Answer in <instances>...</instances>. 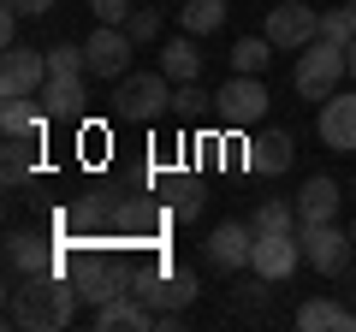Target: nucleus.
Listing matches in <instances>:
<instances>
[{
	"label": "nucleus",
	"instance_id": "nucleus-1",
	"mask_svg": "<svg viewBox=\"0 0 356 332\" xmlns=\"http://www.w3.org/2000/svg\"><path fill=\"white\" fill-rule=\"evenodd\" d=\"M77 297H83V291H77V279H60V273H36V279H18L6 320H13V326H36V332H60V326H72Z\"/></svg>",
	"mask_w": 356,
	"mask_h": 332
},
{
	"label": "nucleus",
	"instance_id": "nucleus-2",
	"mask_svg": "<svg viewBox=\"0 0 356 332\" xmlns=\"http://www.w3.org/2000/svg\"><path fill=\"white\" fill-rule=\"evenodd\" d=\"M172 77L166 72H125L113 90V119H125V125H154V119L172 107Z\"/></svg>",
	"mask_w": 356,
	"mask_h": 332
},
{
	"label": "nucleus",
	"instance_id": "nucleus-3",
	"mask_svg": "<svg viewBox=\"0 0 356 332\" xmlns=\"http://www.w3.org/2000/svg\"><path fill=\"white\" fill-rule=\"evenodd\" d=\"M339 77H350V53H344L339 42L315 36L303 53H297V72H291V83H297V95H303V101H327V95L339 90Z\"/></svg>",
	"mask_w": 356,
	"mask_h": 332
},
{
	"label": "nucleus",
	"instance_id": "nucleus-4",
	"mask_svg": "<svg viewBox=\"0 0 356 332\" xmlns=\"http://www.w3.org/2000/svg\"><path fill=\"white\" fill-rule=\"evenodd\" d=\"M267 83L261 77H250V72H232L226 83H220V95H214V119L226 131H250V125H261L267 119Z\"/></svg>",
	"mask_w": 356,
	"mask_h": 332
},
{
	"label": "nucleus",
	"instance_id": "nucleus-5",
	"mask_svg": "<svg viewBox=\"0 0 356 332\" xmlns=\"http://www.w3.org/2000/svg\"><path fill=\"white\" fill-rule=\"evenodd\" d=\"M72 279H77V291H83L89 308H102V303H113V297H125L137 273H131L125 261H113V256H83V261H72Z\"/></svg>",
	"mask_w": 356,
	"mask_h": 332
},
{
	"label": "nucleus",
	"instance_id": "nucleus-6",
	"mask_svg": "<svg viewBox=\"0 0 356 332\" xmlns=\"http://www.w3.org/2000/svg\"><path fill=\"white\" fill-rule=\"evenodd\" d=\"M315 36H321V13H315V6H303V0L267 6V42H273L280 53H303Z\"/></svg>",
	"mask_w": 356,
	"mask_h": 332
},
{
	"label": "nucleus",
	"instance_id": "nucleus-7",
	"mask_svg": "<svg viewBox=\"0 0 356 332\" xmlns=\"http://www.w3.org/2000/svg\"><path fill=\"white\" fill-rule=\"evenodd\" d=\"M297 243H303V261L315 273H327V279L350 267V249H356V238L344 226H332V219L327 226H297Z\"/></svg>",
	"mask_w": 356,
	"mask_h": 332
},
{
	"label": "nucleus",
	"instance_id": "nucleus-8",
	"mask_svg": "<svg viewBox=\"0 0 356 332\" xmlns=\"http://www.w3.org/2000/svg\"><path fill=\"white\" fill-rule=\"evenodd\" d=\"M297 261H303V243H297V231H255V249H250V273L267 285H280L297 273Z\"/></svg>",
	"mask_w": 356,
	"mask_h": 332
},
{
	"label": "nucleus",
	"instance_id": "nucleus-9",
	"mask_svg": "<svg viewBox=\"0 0 356 332\" xmlns=\"http://www.w3.org/2000/svg\"><path fill=\"white\" fill-rule=\"evenodd\" d=\"M131 48H137V42H131V30L125 24H102L95 30V36L83 42V60H89V77H125L131 72Z\"/></svg>",
	"mask_w": 356,
	"mask_h": 332
},
{
	"label": "nucleus",
	"instance_id": "nucleus-10",
	"mask_svg": "<svg viewBox=\"0 0 356 332\" xmlns=\"http://www.w3.org/2000/svg\"><path fill=\"white\" fill-rule=\"evenodd\" d=\"M137 285H143L137 297H149L154 315H178V308H191V303H196V291H202L191 267H172V273H161V279H154V273H143Z\"/></svg>",
	"mask_w": 356,
	"mask_h": 332
},
{
	"label": "nucleus",
	"instance_id": "nucleus-11",
	"mask_svg": "<svg viewBox=\"0 0 356 332\" xmlns=\"http://www.w3.org/2000/svg\"><path fill=\"white\" fill-rule=\"evenodd\" d=\"M48 83V53L36 48H6V65H0V95H42Z\"/></svg>",
	"mask_w": 356,
	"mask_h": 332
},
{
	"label": "nucleus",
	"instance_id": "nucleus-12",
	"mask_svg": "<svg viewBox=\"0 0 356 332\" xmlns=\"http://www.w3.org/2000/svg\"><path fill=\"white\" fill-rule=\"evenodd\" d=\"M6 267H13V279H36V273H60V256L36 231H13L6 238Z\"/></svg>",
	"mask_w": 356,
	"mask_h": 332
},
{
	"label": "nucleus",
	"instance_id": "nucleus-13",
	"mask_svg": "<svg viewBox=\"0 0 356 332\" xmlns=\"http://www.w3.org/2000/svg\"><path fill=\"white\" fill-rule=\"evenodd\" d=\"M250 249H255V226H243V219H226V226L208 231V261H214L220 273L250 267Z\"/></svg>",
	"mask_w": 356,
	"mask_h": 332
},
{
	"label": "nucleus",
	"instance_id": "nucleus-14",
	"mask_svg": "<svg viewBox=\"0 0 356 332\" xmlns=\"http://www.w3.org/2000/svg\"><path fill=\"white\" fill-rule=\"evenodd\" d=\"M243 149H250V154H243V166L261 172V179H280V172H291V160H297L291 131H261V137H250Z\"/></svg>",
	"mask_w": 356,
	"mask_h": 332
},
{
	"label": "nucleus",
	"instance_id": "nucleus-15",
	"mask_svg": "<svg viewBox=\"0 0 356 332\" xmlns=\"http://www.w3.org/2000/svg\"><path fill=\"white\" fill-rule=\"evenodd\" d=\"M321 142L339 154H356V95H327L321 101Z\"/></svg>",
	"mask_w": 356,
	"mask_h": 332
},
{
	"label": "nucleus",
	"instance_id": "nucleus-16",
	"mask_svg": "<svg viewBox=\"0 0 356 332\" xmlns=\"http://www.w3.org/2000/svg\"><path fill=\"white\" fill-rule=\"evenodd\" d=\"M95 326L102 332H137V326H161V315H154V308H143V297L137 291H125V297H113V303H102L95 308Z\"/></svg>",
	"mask_w": 356,
	"mask_h": 332
},
{
	"label": "nucleus",
	"instance_id": "nucleus-17",
	"mask_svg": "<svg viewBox=\"0 0 356 332\" xmlns=\"http://www.w3.org/2000/svg\"><path fill=\"white\" fill-rule=\"evenodd\" d=\"M42 113L48 119H83V77H48V83H42Z\"/></svg>",
	"mask_w": 356,
	"mask_h": 332
},
{
	"label": "nucleus",
	"instance_id": "nucleus-18",
	"mask_svg": "<svg viewBox=\"0 0 356 332\" xmlns=\"http://www.w3.org/2000/svg\"><path fill=\"white\" fill-rule=\"evenodd\" d=\"M332 214H339V184L332 179H309L303 190H297V219H303V226H327Z\"/></svg>",
	"mask_w": 356,
	"mask_h": 332
},
{
	"label": "nucleus",
	"instance_id": "nucleus-19",
	"mask_svg": "<svg viewBox=\"0 0 356 332\" xmlns=\"http://www.w3.org/2000/svg\"><path fill=\"white\" fill-rule=\"evenodd\" d=\"M297 326H303V332H356V308L315 297V303H303V308H297Z\"/></svg>",
	"mask_w": 356,
	"mask_h": 332
},
{
	"label": "nucleus",
	"instance_id": "nucleus-20",
	"mask_svg": "<svg viewBox=\"0 0 356 332\" xmlns=\"http://www.w3.org/2000/svg\"><path fill=\"white\" fill-rule=\"evenodd\" d=\"M161 72L172 77V83H196V77H202V53H196L191 30H184V36H172V42L161 48Z\"/></svg>",
	"mask_w": 356,
	"mask_h": 332
},
{
	"label": "nucleus",
	"instance_id": "nucleus-21",
	"mask_svg": "<svg viewBox=\"0 0 356 332\" xmlns=\"http://www.w3.org/2000/svg\"><path fill=\"white\" fill-rule=\"evenodd\" d=\"M178 24L191 36H208V30L226 24V0H178Z\"/></svg>",
	"mask_w": 356,
	"mask_h": 332
},
{
	"label": "nucleus",
	"instance_id": "nucleus-22",
	"mask_svg": "<svg viewBox=\"0 0 356 332\" xmlns=\"http://www.w3.org/2000/svg\"><path fill=\"white\" fill-rule=\"evenodd\" d=\"M267 65H273V42H267V36H243V42H232V72L261 77Z\"/></svg>",
	"mask_w": 356,
	"mask_h": 332
},
{
	"label": "nucleus",
	"instance_id": "nucleus-23",
	"mask_svg": "<svg viewBox=\"0 0 356 332\" xmlns=\"http://www.w3.org/2000/svg\"><path fill=\"white\" fill-rule=\"evenodd\" d=\"M42 160V137H6V184H24Z\"/></svg>",
	"mask_w": 356,
	"mask_h": 332
},
{
	"label": "nucleus",
	"instance_id": "nucleus-24",
	"mask_svg": "<svg viewBox=\"0 0 356 332\" xmlns=\"http://www.w3.org/2000/svg\"><path fill=\"white\" fill-rule=\"evenodd\" d=\"M250 226H255V231H297L303 219H297V202H280V196H267V202L255 208Z\"/></svg>",
	"mask_w": 356,
	"mask_h": 332
},
{
	"label": "nucleus",
	"instance_id": "nucleus-25",
	"mask_svg": "<svg viewBox=\"0 0 356 332\" xmlns=\"http://www.w3.org/2000/svg\"><path fill=\"white\" fill-rule=\"evenodd\" d=\"M321 36L339 42V48H350V42H356V0H350V6H332V13H321Z\"/></svg>",
	"mask_w": 356,
	"mask_h": 332
},
{
	"label": "nucleus",
	"instance_id": "nucleus-26",
	"mask_svg": "<svg viewBox=\"0 0 356 332\" xmlns=\"http://www.w3.org/2000/svg\"><path fill=\"white\" fill-rule=\"evenodd\" d=\"M89 60L83 48H72V42H60V48H48V77H83Z\"/></svg>",
	"mask_w": 356,
	"mask_h": 332
},
{
	"label": "nucleus",
	"instance_id": "nucleus-27",
	"mask_svg": "<svg viewBox=\"0 0 356 332\" xmlns=\"http://www.w3.org/2000/svg\"><path fill=\"white\" fill-rule=\"evenodd\" d=\"M166 214H172L178 226H184V219H196V214H202V184H191V179H184V184L172 190V202H166Z\"/></svg>",
	"mask_w": 356,
	"mask_h": 332
},
{
	"label": "nucleus",
	"instance_id": "nucleus-28",
	"mask_svg": "<svg viewBox=\"0 0 356 332\" xmlns=\"http://www.w3.org/2000/svg\"><path fill=\"white\" fill-rule=\"evenodd\" d=\"M125 30H131V42H154L161 36V13H131Z\"/></svg>",
	"mask_w": 356,
	"mask_h": 332
},
{
	"label": "nucleus",
	"instance_id": "nucleus-29",
	"mask_svg": "<svg viewBox=\"0 0 356 332\" xmlns=\"http://www.w3.org/2000/svg\"><path fill=\"white\" fill-rule=\"evenodd\" d=\"M89 13L102 18V24H125V18H131V0H89Z\"/></svg>",
	"mask_w": 356,
	"mask_h": 332
},
{
	"label": "nucleus",
	"instance_id": "nucleus-30",
	"mask_svg": "<svg viewBox=\"0 0 356 332\" xmlns=\"http://www.w3.org/2000/svg\"><path fill=\"white\" fill-rule=\"evenodd\" d=\"M208 101H214V95H202L196 83H178V113H202Z\"/></svg>",
	"mask_w": 356,
	"mask_h": 332
},
{
	"label": "nucleus",
	"instance_id": "nucleus-31",
	"mask_svg": "<svg viewBox=\"0 0 356 332\" xmlns=\"http://www.w3.org/2000/svg\"><path fill=\"white\" fill-rule=\"evenodd\" d=\"M18 18H24V13H13V6L0 13V42H6V48H18Z\"/></svg>",
	"mask_w": 356,
	"mask_h": 332
},
{
	"label": "nucleus",
	"instance_id": "nucleus-32",
	"mask_svg": "<svg viewBox=\"0 0 356 332\" xmlns=\"http://www.w3.org/2000/svg\"><path fill=\"white\" fill-rule=\"evenodd\" d=\"M13 13H24V18H42V13H54V0H6Z\"/></svg>",
	"mask_w": 356,
	"mask_h": 332
},
{
	"label": "nucleus",
	"instance_id": "nucleus-33",
	"mask_svg": "<svg viewBox=\"0 0 356 332\" xmlns=\"http://www.w3.org/2000/svg\"><path fill=\"white\" fill-rule=\"evenodd\" d=\"M344 53H350V83H356V42H350V48H344Z\"/></svg>",
	"mask_w": 356,
	"mask_h": 332
},
{
	"label": "nucleus",
	"instance_id": "nucleus-34",
	"mask_svg": "<svg viewBox=\"0 0 356 332\" xmlns=\"http://www.w3.org/2000/svg\"><path fill=\"white\" fill-rule=\"evenodd\" d=\"M350 238H356V219H350Z\"/></svg>",
	"mask_w": 356,
	"mask_h": 332
}]
</instances>
